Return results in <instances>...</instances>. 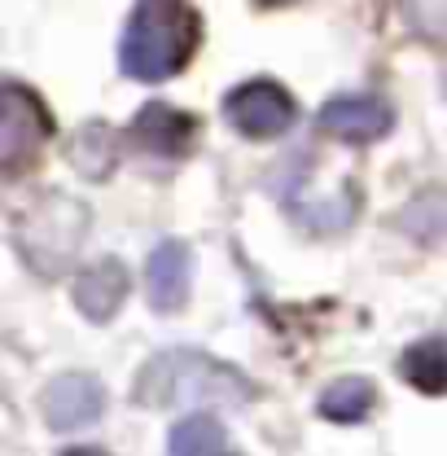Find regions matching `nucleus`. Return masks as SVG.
<instances>
[{
    "label": "nucleus",
    "mask_w": 447,
    "mask_h": 456,
    "mask_svg": "<svg viewBox=\"0 0 447 456\" xmlns=\"http://www.w3.org/2000/svg\"><path fill=\"white\" fill-rule=\"evenodd\" d=\"M167 452L171 456H211V452H228V435L211 412H198V417H184L175 421L167 435Z\"/></svg>",
    "instance_id": "14"
},
{
    "label": "nucleus",
    "mask_w": 447,
    "mask_h": 456,
    "mask_svg": "<svg viewBox=\"0 0 447 456\" xmlns=\"http://www.w3.org/2000/svg\"><path fill=\"white\" fill-rule=\"evenodd\" d=\"M202 40V18L184 0H141L118 40V70L141 84H163L189 66Z\"/></svg>",
    "instance_id": "1"
},
{
    "label": "nucleus",
    "mask_w": 447,
    "mask_h": 456,
    "mask_svg": "<svg viewBox=\"0 0 447 456\" xmlns=\"http://www.w3.org/2000/svg\"><path fill=\"white\" fill-rule=\"evenodd\" d=\"M403 13L421 36L447 40V0H403Z\"/></svg>",
    "instance_id": "15"
},
{
    "label": "nucleus",
    "mask_w": 447,
    "mask_h": 456,
    "mask_svg": "<svg viewBox=\"0 0 447 456\" xmlns=\"http://www.w3.org/2000/svg\"><path fill=\"white\" fill-rule=\"evenodd\" d=\"M321 132H329L334 141H346V145H373L391 132L394 114L386 102L378 97H364V93H337L329 97L321 114H316Z\"/></svg>",
    "instance_id": "7"
},
{
    "label": "nucleus",
    "mask_w": 447,
    "mask_h": 456,
    "mask_svg": "<svg viewBox=\"0 0 447 456\" xmlns=\"http://www.w3.org/2000/svg\"><path fill=\"white\" fill-rule=\"evenodd\" d=\"M399 373L421 395H447V338L430 334V338L412 342L399 360Z\"/></svg>",
    "instance_id": "11"
},
{
    "label": "nucleus",
    "mask_w": 447,
    "mask_h": 456,
    "mask_svg": "<svg viewBox=\"0 0 447 456\" xmlns=\"http://www.w3.org/2000/svg\"><path fill=\"white\" fill-rule=\"evenodd\" d=\"M259 4H289V0H259Z\"/></svg>",
    "instance_id": "16"
},
{
    "label": "nucleus",
    "mask_w": 447,
    "mask_h": 456,
    "mask_svg": "<svg viewBox=\"0 0 447 456\" xmlns=\"http://www.w3.org/2000/svg\"><path fill=\"white\" fill-rule=\"evenodd\" d=\"M127 289H132V277H127V268H123V259H97V264H88L75 285H70V298H75V307H79V316L84 321H93V325H106L118 316V307H123V298H127Z\"/></svg>",
    "instance_id": "10"
},
{
    "label": "nucleus",
    "mask_w": 447,
    "mask_h": 456,
    "mask_svg": "<svg viewBox=\"0 0 447 456\" xmlns=\"http://www.w3.org/2000/svg\"><path fill=\"white\" fill-rule=\"evenodd\" d=\"M189 289H193V250L184 241H158L150 264H145V294H150V307L154 312H180L189 303Z\"/></svg>",
    "instance_id": "8"
},
{
    "label": "nucleus",
    "mask_w": 447,
    "mask_h": 456,
    "mask_svg": "<svg viewBox=\"0 0 447 456\" xmlns=\"http://www.w3.org/2000/svg\"><path fill=\"white\" fill-rule=\"evenodd\" d=\"M106 412V387L93 373H57L40 391V417L57 435H75Z\"/></svg>",
    "instance_id": "6"
},
{
    "label": "nucleus",
    "mask_w": 447,
    "mask_h": 456,
    "mask_svg": "<svg viewBox=\"0 0 447 456\" xmlns=\"http://www.w3.org/2000/svg\"><path fill=\"white\" fill-rule=\"evenodd\" d=\"M53 136V123L45 106L22 88V84H4V114H0V171L18 175L36 163L40 145Z\"/></svg>",
    "instance_id": "4"
},
{
    "label": "nucleus",
    "mask_w": 447,
    "mask_h": 456,
    "mask_svg": "<svg viewBox=\"0 0 447 456\" xmlns=\"http://www.w3.org/2000/svg\"><path fill=\"white\" fill-rule=\"evenodd\" d=\"M294 114H298L294 97L272 79H250L224 97V118L250 141H272L280 132H289Z\"/></svg>",
    "instance_id": "5"
},
{
    "label": "nucleus",
    "mask_w": 447,
    "mask_h": 456,
    "mask_svg": "<svg viewBox=\"0 0 447 456\" xmlns=\"http://www.w3.org/2000/svg\"><path fill=\"white\" fill-rule=\"evenodd\" d=\"M88 237V207L75 198H45L40 207H31L18 224V250L22 259L40 273V277H57L84 246Z\"/></svg>",
    "instance_id": "3"
},
{
    "label": "nucleus",
    "mask_w": 447,
    "mask_h": 456,
    "mask_svg": "<svg viewBox=\"0 0 447 456\" xmlns=\"http://www.w3.org/2000/svg\"><path fill=\"white\" fill-rule=\"evenodd\" d=\"M118 159V136L106 123H84L70 141V167L79 171L84 180H106Z\"/></svg>",
    "instance_id": "13"
},
{
    "label": "nucleus",
    "mask_w": 447,
    "mask_h": 456,
    "mask_svg": "<svg viewBox=\"0 0 447 456\" xmlns=\"http://www.w3.org/2000/svg\"><path fill=\"white\" fill-rule=\"evenodd\" d=\"M373 403H378V387L369 382V378H337L329 382L325 391H321V417H329L337 426H360L369 412H373Z\"/></svg>",
    "instance_id": "12"
},
{
    "label": "nucleus",
    "mask_w": 447,
    "mask_h": 456,
    "mask_svg": "<svg viewBox=\"0 0 447 456\" xmlns=\"http://www.w3.org/2000/svg\"><path fill=\"white\" fill-rule=\"evenodd\" d=\"M250 382L207 351L193 346H175V351H158L141 378H136V403L145 408H175V403H211L224 412H237L250 403Z\"/></svg>",
    "instance_id": "2"
},
{
    "label": "nucleus",
    "mask_w": 447,
    "mask_h": 456,
    "mask_svg": "<svg viewBox=\"0 0 447 456\" xmlns=\"http://www.w3.org/2000/svg\"><path fill=\"white\" fill-rule=\"evenodd\" d=\"M193 136H198V118L167 106V102H150L132 118L136 150L141 154H154V159H180V154H189Z\"/></svg>",
    "instance_id": "9"
}]
</instances>
